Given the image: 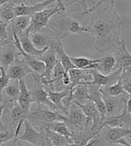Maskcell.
<instances>
[{"label": "cell", "instance_id": "1", "mask_svg": "<svg viewBox=\"0 0 131 146\" xmlns=\"http://www.w3.org/2000/svg\"><path fill=\"white\" fill-rule=\"evenodd\" d=\"M115 1H104L91 15V20L86 25V33L95 38L94 47L98 54L113 53L120 46L122 18L114 9Z\"/></svg>", "mask_w": 131, "mask_h": 146}, {"label": "cell", "instance_id": "2", "mask_svg": "<svg viewBox=\"0 0 131 146\" xmlns=\"http://www.w3.org/2000/svg\"><path fill=\"white\" fill-rule=\"evenodd\" d=\"M47 28L61 40L70 35H80L86 33V26L80 23L73 14H68L66 10L59 12L54 15L49 20Z\"/></svg>", "mask_w": 131, "mask_h": 146}, {"label": "cell", "instance_id": "3", "mask_svg": "<svg viewBox=\"0 0 131 146\" xmlns=\"http://www.w3.org/2000/svg\"><path fill=\"white\" fill-rule=\"evenodd\" d=\"M66 9L67 8L64 1L56 0L55 4L31 16V24L27 31L28 33H33L44 29L47 28L49 20L54 15L59 12Z\"/></svg>", "mask_w": 131, "mask_h": 146}, {"label": "cell", "instance_id": "4", "mask_svg": "<svg viewBox=\"0 0 131 146\" xmlns=\"http://www.w3.org/2000/svg\"><path fill=\"white\" fill-rule=\"evenodd\" d=\"M26 120L33 127H38L41 129V132H43V130L45 131L46 127L51 123L57 121H65V116L48 108L38 106L37 109L30 112Z\"/></svg>", "mask_w": 131, "mask_h": 146}, {"label": "cell", "instance_id": "5", "mask_svg": "<svg viewBox=\"0 0 131 146\" xmlns=\"http://www.w3.org/2000/svg\"><path fill=\"white\" fill-rule=\"evenodd\" d=\"M65 122L73 135L82 133L87 130L86 116L80 108L74 103L70 104Z\"/></svg>", "mask_w": 131, "mask_h": 146}, {"label": "cell", "instance_id": "6", "mask_svg": "<svg viewBox=\"0 0 131 146\" xmlns=\"http://www.w3.org/2000/svg\"><path fill=\"white\" fill-rule=\"evenodd\" d=\"M16 17L28 16L31 17L36 13L41 11L55 3L56 0L44 1H13Z\"/></svg>", "mask_w": 131, "mask_h": 146}, {"label": "cell", "instance_id": "7", "mask_svg": "<svg viewBox=\"0 0 131 146\" xmlns=\"http://www.w3.org/2000/svg\"><path fill=\"white\" fill-rule=\"evenodd\" d=\"M29 36L33 46L38 50L53 48L62 43L61 39L47 28L38 32L29 33Z\"/></svg>", "mask_w": 131, "mask_h": 146}, {"label": "cell", "instance_id": "8", "mask_svg": "<svg viewBox=\"0 0 131 146\" xmlns=\"http://www.w3.org/2000/svg\"><path fill=\"white\" fill-rule=\"evenodd\" d=\"M31 75L33 77V82H34L33 88L30 90L31 93L33 104H36L38 106H44L55 111L59 112L57 108L50 101L48 92L44 89V86L41 83L40 75H35V74H32Z\"/></svg>", "mask_w": 131, "mask_h": 146}, {"label": "cell", "instance_id": "9", "mask_svg": "<svg viewBox=\"0 0 131 146\" xmlns=\"http://www.w3.org/2000/svg\"><path fill=\"white\" fill-rule=\"evenodd\" d=\"M23 128V132H21L16 140L27 142L33 146H50L45 132H38L28 120L24 122Z\"/></svg>", "mask_w": 131, "mask_h": 146}, {"label": "cell", "instance_id": "10", "mask_svg": "<svg viewBox=\"0 0 131 146\" xmlns=\"http://www.w3.org/2000/svg\"><path fill=\"white\" fill-rule=\"evenodd\" d=\"M102 93L106 109V119L114 116L120 115L125 111L128 94L126 93L120 96L113 97L107 95L103 92H102Z\"/></svg>", "mask_w": 131, "mask_h": 146}, {"label": "cell", "instance_id": "11", "mask_svg": "<svg viewBox=\"0 0 131 146\" xmlns=\"http://www.w3.org/2000/svg\"><path fill=\"white\" fill-rule=\"evenodd\" d=\"M88 71L92 79L89 82H86V84L88 86L89 85L96 86L101 88L109 87L115 84L116 82L121 79L122 75V70L120 69L112 72L108 75H103L96 70H90Z\"/></svg>", "mask_w": 131, "mask_h": 146}, {"label": "cell", "instance_id": "12", "mask_svg": "<svg viewBox=\"0 0 131 146\" xmlns=\"http://www.w3.org/2000/svg\"><path fill=\"white\" fill-rule=\"evenodd\" d=\"M20 55L14 40H5L0 48V68L7 72L9 66Z\"/></svg>", "mask_w": 131, "mask_h": 146}, {"label": "cell", "instance_id": "13", "mask_svg": "<svg viewBox=\"0 0 131 146\" xmlns=\"http://www.w3.org/2000/svg\"><path fill=\"white\" fill-rule=\"evenodd\" d=\"M32 74L33 72L25 63L21 55L15 60L7 71V75L10 80L20 81L24 80L27 75Z\"/></svg>", "mask_w": 131, "mask_h": 146}, {"label": "cell", "instance_id": "14", "mask_svg": "<svg viewBox=\"0 0 131 146\" xmlns=\"http://www.w3.org/2000/svg\"><path fill=\"white\" fill-rule=\"evenodd\" d=\"M99 131L104 133L102 136L104 141L110 145L116 144L119 140L131 136V129L127 128L104 127Z\"/></svg>", "mask_w": 131, "mask_h": 146}, {"label": "cell", "instance_id": "15", "mask_svg": "<svg viewBox=\"0 0 131 146\" xmlns=\"http://www.w3.org/2000/svg\"><path fill=\"white\" fill-rule=\"evenodd\" d=\"M104 127L131 129V113H128L126 111V108H125V111L120 115L106 118L98 127L97 134H98V131Z\"/></svg>", "mask_w": 131, "mask_h": 146}, {"label": "cell", "instance_id": "16", "mask_svg": "<svg viewBox=\"0 0 131 146\" xmlns=\"http://www.w3.org/2000/svg\"><path fill=\"white\" fill-rule=\"evenodd\" d=\"M21 93L19 81L10 80L2 93V102L5 107L17 104Z\"/></svg>", "mask_w": 131, "mask_h": 146}, {"label": "cell", "instance_id": "17", "mask_svg": "<svg viewBox=\"0 0 131 146\" xmlns=\"http://www.w3.org/2000/svg\"><path fill=\"white\" fill-rule=\"evenodd\" d=\"M31 17L28 16H19L16 17L12 22L8 24V35L9 40H14L13 36L22 34L28 30L31 24Z\"/></svg>", "mask_w": 131, "mask_h": 146}, {"label": "cell", "instance_id": "18", "mask_svg": "<svg viewBox=\"0 0 131 146\" xmlns=\"http://www.w3.org/2000/svg\"><path fill=\"white\" fill-rule=\"evenodd\" d=\"M112 54L116 60V70H125L131 67V54L128 50L125 40L122 39L120 46Z\"/></svg>", "mask_w": 131, "mask_h": 146}, {"label": "cell", "instance_id": "19", "mask_svg": "<svg viewBox=\"0 0 131 146\" xmlns=\"http://www.w3.org/2000/svg\"><path fill=\"white\" fill-rule=\"evenodd\" d=\"M19 83H20V88H21V93H20L17 103L21 108L24 119L26 120L27 117L31 112V107L33 104L31 93V90L27 88L25 80H20Z\"/></svg>", "mask_w": 131, "mask_h": 146}, {"label": "cell", "instance_id": "20", "mask_svg": "<svg viewBox=\"0 0 131 146\" xmlns=\"http://www.w3.org/2000/svg\"><path fill=\"white\" fill-rule=\"evenodd\" d=\"M70 90H71V88L70 86L63 90H59V91L52 90L51 89H48L47 90L50 101H52V104L57 108L58 111L65 116L67 115L68 109L65 106L63 102L64 99H65L67 97L70 96Z\"/></svg>", "mask_w": 131, "mask_h": 146}, {"label": "cell", "instance_id": "21", "mask_svg": "<svg viewBox=\"0 0 131 146\" xmlns=\"http://www.w3.org/2000/svg\"><path fill=\"white\" fill-rule=\"evenodd\" d=\"M89 100L92 101L95 106L96 107L97 110L99 112L101 118H102V123L106 119V109L105 106L104 101L102 93L101 91V87L96 86H92L89 85Z\"/></svg>", "mask_w": 131, "mask_h": 146}, {"label": "cell", "instance_id": "22", "mask_svg": "<svg viewBox=\"0 0 131 146\" xmlns=\"http://www.w3.org/2000/svg\"><path fill=\"white\" fill-rule=\"evenodd\" d=\"M17 37H18L20 44H21L23 50L25 51V53L33 56V57L39 59L40 56L48 49V48H47V49L44 50H38L37 48H35L30 38L29 33H28V31H25V32H23L22 34L20 35Z\"/></svg>", "mask_w": 131, "mask_h": 146}, {"label": "cell", "instance_id": "23", "mask_svg": "<svg viewBox=\"0 0 131 146\" xmlns=\"http://www.w3.org/2000/svg\"><path fill=\"white\" fill-rule=\"evenodd\" d=\"M70 96L72 98V103L85 104L89 101L88 85L83 82L82 84L77 85L75 87L71 88Z\"/></svg>", "mask_w": 131, "mask_h": 146}, {"label": "cell", "instance_id": "24", "mask_svg": "<svg viewBox=\"0 0 131 146\" xmlns=\"http://www.w3.org/2000/svg\"><path fill=\"white\" fill-rule=\"evenodd\" d=\"M96 70L104 75H108L116 70V60L112 53L102 55Z\"/></svg>", "mask_w": 131, "mask_h": 146}, {"label": "cell", "instance_id": "25", "mask_svg": "<svg viewBox=\"0 0 131 146\" xmlns=\"http://www.w3.org/2000/svg\"><path fill=\"white\" fill-rule=\"evenodd\" d=\"M68 75L70 80V88H73L77 85L82 84L83 82H89L92 79L88 70L77 68L70 70L68 72Z\"/></svg>", "mask_w": 131, "mask_h": 146}, {"label": "cell", "instance_id": "26", "mask_svg": "<svg viewBox=\"0 0 131 146\" xmlns=\"http://www.w3.org/2000/svg\"><path fill=\"white\" fill-rule=\"evenodd\" d=\"M70 60L75 68L84 70H96L99 62V59H88L84 56H70Z\"/></svg>", "mask_w": 131, "mask_h": 146}, {"label": "cell", "instance_id": "27", "mask_svg": "<svg viewBox=\"0 0 131 146\" xmlns=\"http://www.w3.org/2000/svg\"><path fill=\"white\" fill-rule=\"evenodd\" d=\"M52 48H53V50L55 51L59 62L61 63V64L63 66V67H64L65 70L67 73L70 70L75 68V66L72 64V62L70 60V56L67 54V53L64 50L62 43L55 46Z\"/></svg>", "mask_w": 131, "mask_h": 146}, {"label": "cell", "instance_id": "28", "mask_svg": "<svg viewBox=\"0 0 131 146\" xmlns=\"http://www.w3.org/2000/svg\"><path fill=\"white\" fill-rule=\"evenodd\" d=\"M16 17L13 1H7L0 7V20L9 24Z\"/></svg>", "mask_w": 131, "mask_h": 146}, {"label": "cell", "instance_id": "29", "mask_svg": "<svg viewBox=\"0 0 131 146\" xmlns=\"http://www.w3.org/2000/svg\"><path fill=\"white\" fill-rule=\"evenodd\" d=\"M46 128L50 129V130L54 131V132H57V133L59 134V135H63V136L65 137L68 140V141L70 143H72V136H73V134L70 132L68 127L67 126V124H65V121H55V122H52L49 124Z\"/></svg>", "mask_w": 131, "mask_h": 146}, {"label": "cell", "instance_id": "30", "mask_svg": "<svg viewBox=\"0 0 131 146\" xmlns=\"http://www.w3.org/2000/svg\"><path fill=\"white\" fill-rule=\"evenodd\" d=\"M45 134L50 146H65L70 143L65 137L47 128L45 129Z\"/></svg>", "mask_w": 131, "mask_h": 146}, {"label": "cell", "instance_id": "31", "mask_svg": "<svg viewBox=\"0 0 131 146\" xmlns=\"http://www.w3.org/2000/svg\"><path fill=\"white\" fill-rule=\"evenodd\" d=\"M101 90L103 93L113 97L120 96L126 94L123 88V86H122L121 79L118 82H116L115 84L112 85V86H110L109 87L106 88H101Z\"/></svg>", "mask_w": 131, "mask_h": 146}, {"label": "cell", "instance_id": "32", "mask_svg": "<svg viewBox=\"0 0 131 146\" xmlns=\"http://www.w3.org/2000/svg\"><path fill=\"white\" fill-rule=\"evenodd\" d=\"M0 72H1V75H0V104H2V93L9 82L10 80L7 77V72L5 70L0 68Z\"/></svg>", "mask_w": 131, "mask_h": 146}, {"label": "cell", "instance_id": "33", "mask_svg": "<svg viewBox=\"0 0 131 146\" xmlns=\"http://www.w3.org/2000/svg\"><path fill=\"white\" fill-rule=\"evenodd\" d=\"M13 138H15L14 132L9 130L3 131V132L0 131V146L2 145V144H3L5 142L11 140Z\"/></svg>", "mask_w": 131, "mask_h": 146}, {"label": "cell", "instance_id": "34", "mask_svg": "<svg viewBox=\"0 0 131 146\" xmlns=\"http://www.w3.org/2000/svg\"><path fill=\"white\" fill-rule=\"evenodd\" d=\"M121 80H122V84L125 93L131 96V78H128L122 74Z\"/></svg>", "mask_w": 131, "mask_h": 146}, {"label": "cell", "instance_id": "35", "mask_svg": "<svg viewBox=\"0 0 131 146\" xmlns=\"http://www.w3.org/2000/svg\"><path fill=\"white\" fill-rule=\"evenodd\" d=\"M5 106L4 104H0V131H6L5 130V126L2 123V115H3L4 111H5Z\"/></svg>", "mask_w": 131, "mask_h": 146}, {"label": "cell", "instance_id": "36", "mask_svg": "<svg viewBox=\"0 0 131 146\" xmlns=\"http://www.w3.org/2000/svg\"><path fill=\"white\" fill-rule=\"evenodd\" d=\"M17 140L16 139L13 138L11 140H7V141L5 142L3 144H2L1 146H17Z\"/></svg>", "mask_w": 131, "mask_h": 146}, {"label": "cell", "instance_id": "37", "mask_svg": "<svg viewBox=\"0 0 131 146\" xmlns=\"http://www.w3.org/2000/svg\"><path fill=\"white\" fill-rule=\"evenodd\" d=\"M126 111L131 113V96L128 95V98L126 102Z\"/></svg>", "mask_w": 131, "mask_h": 146}, {"label": "cell", "instance_id": "38", "mask_svg": "<svg viewBox=\"0 0 131 146\" xmlns=\"http://www.w3.org/2000/svg\"><path fill=\"white\" fill-rule=\"evenodd\" d=\"M122 74L128 78H131V67L122 70Z\"/></svg>", "mask_w": 131, "mask_h": 146}, {"label": "cell", "instance_id": "39", "mask_svg": "<svg viewBox=\"0 0 131 146\" xmlns=\"http://www.w3.org/2000/svg\"><path fill=\"white\" fill-rule=\"evenodd\" d=\"M17 146H33V145H32L30 144V143H27V142L18 141V140H17Z\"/></svg>", "mask_w": 131, "mask_h": 146}, {"label": "cell", "instance_id": "40", "mask_svg": "<svg viewBox=\"0 0 131 146\" xmlns=\"http://www.w3.org/2000/svg\"><path fill=\"white\" fill-rule=\"evenodd\" d=\"M96 137H95V138H94V139H92L91 140H90V141H89L88 143L85 146H93L96 144Z\"/></svg>", "mask_w": 131, "mask_h": 146}, {"label": "cell", "instance_id": "41", "mask_svg": "<svg viewBox=\"0 0 131 146\" xmlns=\"http://www.w3.org/2000/svg\"><path fill=\"white\" fill-rule=\"evenodd\" d=\"M6 2H7V0H0V7L2 6V5H3L4 3H5Z\"/></svg>", "mask_w": 131, "mask_h": 146}, {"label": "cell", "instance_id": "42", "mask_svg": "<svg viewBox=\"0 0 131 146\" xmlns=\"http://www.w3.org/2000/svg\"><path fill=\"white\" fill-rule=\"evenodd\" d=\"M65 146H75V145L74 143H69V144L66 145H65Z\"/></svg>", "mask_w": 131, "mask_h": 146}, {"label": "cell", "instance_id": "43", "mask_svg": "<svg viewBox=\"0 0 131 146\" xmlns=\"http://www.w3.org/2000/svg\"><path fill=\"white\" fill-rule=\"evenodd\" d=\"M5 40H0V48H1V46H2V44H4V42H5Z\"/></svg>", "mask_w": 131, "mask_h": 146}, {"label": "cell", "instance_id": "44", "mask_svg": "<svg viewBox=\"0 0 131 146\" xmlns=\"http://www.w3.org/2000/svg\"><path fill=\"white\" fill-rule=\"evenodd\" d=\"M113 146H124V145H119V144H114V145H113Z\"/></svg>", "mask_w": 131, "mask_h": 146}, {"label": "cell", "instance_id": "45", "mask_svg": "<svg viewBox=\"0 0 131 146\" xmlns=\"http://www.w3.org/2000/svg\"><path fill=\"white\" fill-rule=\"evenodd\" d=\"M128 138H129V139H130V140H131V136H130V137H128ZM129 143H130V144H131V142H129Z\"/></svg>", "mask_w": 131, "mask_h": 146}]
</instances>
